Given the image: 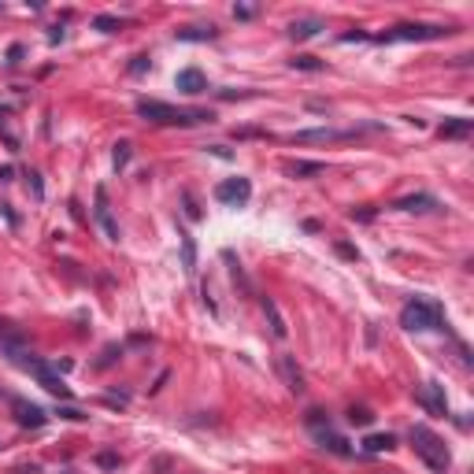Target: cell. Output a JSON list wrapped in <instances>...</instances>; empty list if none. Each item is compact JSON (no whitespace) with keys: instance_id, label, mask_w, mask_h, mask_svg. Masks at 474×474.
I'll use <instances>...</instances> for the list:
<instances>
[{"instance_id":"obj_37","label":"cell","mask_w":474,"mask_h":474,"mask_svg":"<svg viewBox=\"0 0 474 474\" xmlns=\"http://www.w3.org/2000/svg\"><path fill=\"white\" fill-rule=\"evenodd\" d=\"M352 219H360V223H371V219H375V208H356Z\"/></svg>"},{"instance_id":"obj_19","label":"cell","mask_w":474,"mask_h":474,"mask_svg":"<svg viewBox=\"0 0 474 474\" xmlns=\"http://www.w3.org/2000/svg\"><path fill=\"white\" fill-rule=\"evenodd\" d=\"M178 237H182V267H186V275H193L197 271V241L186 230H178Z\"/></svg>"},{"instance_id":"obj_21","label":"cell","mask_w":474,"mask_h":474,"mask_svg":"<svg viewBox=\"0 0 474 474\" xmlns=\"http://www.w3.org/2000/svg\"><path fill=\"white\" fill-rule=\"evenodd\" d=\"M363 449L367 452H389V449H397V437L393 434H367L363 437Z\"/></svg>"},{"instance_id":"obj_20","label":"cell","mask_w":474,"mask_h":474,"mask_svg":"<svg viewBox=\"0 0 474 474\" xmlns=\"http://www.w3.org/2000/svg\"><path fill=\"white\" fill-rule=\"evenodd\" d=\"M319 30H323V23H319V19H300V23L289 26V38H293V41H308V38H315Z\"/></svg>"},{"instance_id":"obj_22","label":"cell","mask_w":474,"mask_h":474,"mask_svg":"<svg viewBox=\"0 0 474 474\" xmlns=\"http://www.w3.org/2000/svg\"><path fill=\"white\" fill-rule=\"evenodd\" d=\"M323 163H315V160H297V163H289V175L293 178H315V175H323Z\"/></svg>"},{"instance_id":"obj_8","label":"cell","mask_w":474,"mask_h":474,"mask_svg":"<svg viewBox=\"0 0 474 474\" xmlns=\"http://www.w3.org/2000/svg\"><path fill=\"white\" fill-rule=\"evenodd\" d=\"M415 404H423L434 415H449V400H445V389L437 382H426L423 389H415Z\"/></svg>"},{"instance_id":"obj_9","label":"cell","mask_w":474,"mask_h":474,"mask_svg":"<svg viewBox=\"0 0 474 474\" xmlns=\"http://www.w3.org/2000/svg\"><path fill=\"white\" fill-rule=\"evenodd\" d=\"M356 138V130H330V126H315V130L293 134V145H326V141H345Z\"/></svg>"},{"instance_id":"obj_26","label":"cell","mask_w":474,"mask_h":474,"mask_svg":"<svg viewBox=\"0 0 474 474\" xmlns=\"http://www.w3.org/2000/svg\"><path fill=\"white\" fill-rule=\"evenodd\" d=\"M93 30H100V34H118V30H123V19H115V15H97Z\"/></svg>"},{"instance_id":"obj_33","label":"cell","mask_w":474,"mask_h":474,"mask_svg":"<svg viewBox=\"0 0 474 474\" xmlns=\"http://www.w3.org/2000/svg\"><path fill=\"white\" fill-rule=\"evenodd\" d=\"M149 67H152L149 56H134V60H130V75H145Z\"/></svg>"},{"instance_id":"obj_1","label":"cell","mask_w":474,"mask_h":474,"mask_svg":"<svg viewBox=\"0 0 474 474\" xmlns=\"http://www.w3.org/2000/svg\"><path fill=\"white\" fill-rule=\"evenodd\" d=\"M138 115L152 126H200V123H215L212 112L204 108H175V104H163V100H138Z\"/></svg>"},{"instance_id":"obj_16","label":"cell","mask_w":474,"mask_h":474,"mask_svg":"<svg viewBox=\"0 0 474 474\" xmlns=\"http://www.w3.org/2000/svg\"><path fill=\"white\" fill-rule=\"evenodd\" d=\"M260 304H263V315H267V323H271V334H275V337H286V334H289V326H286V319H282L278 304H275L271 297H263Z\"/></svg>"},{"instance_id":"obj_17","label":"cell","mask_w":474,"mask_h":474,"mask_svg":"<svg viewBox=\"0 0 474 474\" xmlns=\"http://www.w3.org/2000/svg\"><path fill=\"white\" fill-rule=\"evenodd\" d=\"M175 38L178 41H215L219 30H215V26H178Z\"/></svg>"},{"instance_id":"obj_13","label":"cell","mask_w":474,"mask_h":474,"mask_svg":"<svg viewBox=\"0 0 474 474\" xmlns=\"http://www.w3.org/2000/svg\"><path fill=\"white\" fill-rule=\"evenodd\" d=\"M175 86L182 89V93L197 97V93H204V89H208V78L200 75L197 67H186V71H178V75H175Z\"/></svg>"},{"instance_id":"obj_36","label":"cell","mask_w":474,"mask_h":474,"mask_svg":"<svg viewBox=\"0 0 474 474\" xmlns=\"http://www.w3.org/2000/svg\"><path fill=\"white\" fill-rule=\"evenodd\" d=\"M60 419H71V423H82V419H89L86 412H78V408H60Z\"/></svg>"},{"instance_id":"obj_40","label":"cell","mask_w":474,"mask_h":474,"mask_svg":"<svg viewBox=\"0 0 474 474\" xmlns=\"http://www.w3.org/2000/svg\"><path fill=\"white\" fill-rule=\"evenodd\" d=\"M341 41H345V45H352V41H367V34H363V30H352V34H345Z\"/></svg>"},{"instance_id":"obj_44","label":"cell","mask_w":474,"mask_h":474,"mask_svg":"<svg viewBox=\"0 0 474 474\" xmlns=\"http://www.w3.org/2000/svg\"><path fill=\"white\" fill-rule=\"evenodd\" d=\"M0 182H12V167H0Z\"/></svg>"},{"instance_id":"obj_39","label":"cell","mask_w":474,"mask_h":474,"mask_svg":"<svg viewBox=\"0 0 474 474\" xmlns=\"http://www.w3.org/2000/svg\"><path fill=\"white\" fill-rule=\"evenodd\" d=\"M252 15H256V8H249V4L234 8V19H252Z\"/></svg>"},{"instance_id":"obj_15","label":"cell","mask_w":474,"mask_h":474,"mask_svg":"<svg viewBox=\"0 0 474 474\" xmlns=\"http://www.w3.org/2000/svg\"><path fill=\"white\" fill-rule=\"evenodd\" d=\"M393 208H400V212H434L437 200L430 193H412V197H400Z\"/></svg>"},{"instance_id":"obj_28","label":"cell","mask_w":474,"mask_h":474,"mask_svg":"<svg viewBox=\"0 0 474 474\" xmlns=\"http://www.w3.org/2000/svg\"><path fill=\"white\" fill-rule=\"evenodd\" d=\"M349 423L352 426H371L375 423V412H371V408H349Z\"/></svg>"},{"instance_id":"obj_27","label":"cell","mask_w":474,"mask_h":474,"mask_svg":"<svg viewBox=\"0 0 474 474\" xmlns=\"http://www.w3.org/2000/svg\"><path fill=\"white\" fill-rule=\"evenodd\" d=\"M304 423L312 426V430H326V426H330V415H326L323 408H312V412L304 415Z\"/></svg>"},{"instance_id":"obj_11","label":"cell","mask_w":474,"mask_h":474,"mask_svg":"<svg viewBox=\"0 0 474 474\" xmlns=\"http://www.w3.org/2000/svg\"><path fill=\"white\" fill-rule=\"evenodd\" d=\"M471 130H474V118H460V115L445 118V123L437 126V134H441L445 141H463V138H471Z\"/></svg>"},{"instance_id":"obj_23","label":"cell","mask_w":474,"mask_h":474,"mask_svg":"<svg viewBox=\"0 0 474 474\" xmlns=\"http://www.w3.org/2000/svg\"><path fill=\"white\" fill-rule=\"evenodd\" d=\"M123 360V345H104V352L93 360V371H108L112 363H118Z\"/></svg>"},{"instance_id":"obj_25","label":"cell","mask_w":474,"mask_h":474,"mask_svg":"<svg viewBox=\"0 0 474 474\" xmlns=\"http://www.w3.org/2000/svg\"><path fill=\"white\" fill-rule=\"evenodd\" d=\"M289 67H293V71H326V63L319 56H293V60H289Z\"/></svg>"},{"instance_id":"obj_42","label":"cell","mask_w":474,"mask_h":474,"mask_svg":"<svg viewBox=\"0 0 474 474\" xmlns=\"http://www.w3.org/2000/svg\"><path fill=\"white\" fill-rule=\"evenodd\" d=\"M41 467H38V463H23V467H15L12 474H38Z\"/></svg>"},{"instance_id":"obj_3","label":"cell","mask_w":474,"mask_h":474,"mask_svg":"<svg viewBox=\"0 0 474 474\" xmlns=\"http://www.w3.org/2000/svg\"><path fill=\"white\" fill-rule=\"evenodd\" d=\"M400 326L404 330H445V312L434 300H408L400 308Z\"/></svg>"},{"instance_id":"obj_12","label":"cell","mask_w":474,"mask_h":474,"mask_svg":"<svg viewBox=\"0 0 474 474\" xmlns=\"http://www.w3.org/2000/svg\"><path fill=\"white\" fill-rule=\"evenodd\" d=\"M93 215H97V223L104 226L108 241H118V223L112 219V208H108V193H104V189H97V208H93Z\"/></svg>"},{"instance_id":"obj_5","label":"cell","mask_w":474,"mask_h":474,"mask_svg":"<svg viewBox=\"0 0 474 474\" xmlns=\"http://www.w3.org/2000/svg\"><path fill=\"white\" fill-rule=\"evenodd\" d=\"M15 363H19L23 371H30V375L38 378V382H41L45 389H49L52 397H60V400H71V389L63 386L60 371L52 367V363H45V360H38V356H30V352H26V356H19V360H15Z\"/></svg>"},{"instance_id":"obj_14","label":"cell","mask_w":474,"mask_h":474,"mask_svg":"<svg viewBox=\"0 0 474 474\" xmlns=\"http://www.w3.org/2000/svg\"><path fill=\"white\" fill-rule=\"evenodd\" d=\"M315 437H319V449H326V452H334V456H352V445L345 441L341 434H334L330 426H326V430H315Z\"/></svg>"},{"instance_id":"obj_30","label":"cell","mask_w":474,"mask_h":474,"mask_svg":"<svg viewBox=\"0 0 474 474\" xmlns=\"http://www.w3.org/2000/svg\"><path fill=\"white\" fill-rule=\"evenodd\" d=\"M182 204H186V215H189V219H193V223H197V219H200V215H204V212H200V204H197V197H193V193H189V189H186V193H182Z\"/></svg>"},{"instance_id":"obj_34","label":"cell","mask_w":474,"mask_h":474,"mask_svg":"<svg viewBox=\"0 0 474 474\" xmlns=\"http://www.w3.org/2000/svg\"><path fill=\"white\" fill-rule=\"evenodd\" d=\"M23 56H26V49H23V45H12V49H8V67H19Z\"/></svg>"},{"instance_id":"obj_10","label":"cell","mask_w":474,"mask_h":474,"mask_svg":"<svg viewBox=\"0 0 474 474\" xmlns=\"http://www.w3.org/2000/svg\"><path fill=\"white\" fill-rule=\"evenodd\" d=\"M275 363H278V375H282V378H286V386H289V389H293V393H297V397H300V393H304V389H308V386H304V371H300V367H297V360H293V356H278V360H275Z\"/></svg>"},{"instance_id":"obj_4","label":"cell","mask_w":474,"mask_h":474,"mask_svg":"<svg viewBox=\"0 0 474 474\" xmlns=\"http://www.w3.org/2000/svg\"><path fill=\"white\" fill-rule=\"evenodd\" d=\"M452 34V26H434V23H400L393 26V30H386L382 38V45H389V41H437V38H449Z\"/></svg>"},{"instance_id":"obj_29","label":"cell","mask_w":474,"mask_h":474,"mask_svg":"<svg viewBox=\"0 0 474 474\" xmlns=\"http://www.w3.org/2000/svg\"><path fill=\"white\" fill-rule=\"evenodd\" d=\"M97 467L118 471V467H123V456H118V452H97Z\"/></svg>"},{"instance_id":"obj_32","label":"cell","mask_w":474,"mask_h":474,"mask_svg":"<svg viewBox=\"0 0 474 474\" xmlns=\"http://www.w3.org/2000/svg\"><path fill=\"white\" fill-rule=\"evenodd\" d=\"M334 249H337V256H341V260H352V263L360 260V252H356L349 241H334Z\"/></svg>"},{"instance_id":"obj_43","label":"cell","mask_w":474,"mask_h":474,"mask_svg":"<svg viewBox=\"0 0 474 474\" xmlns=\"http://www.w3.org/2000/svg\"><path fill=\"white\" fill-rule=\"evenodd\" d=\"M49 41H52V45H60V41H63V30H60V26H52V34H49Z\"/></svg>"},{"instance_id":"obj_18","label":"cell","mask_w":474,"mask_h":474,"mask_svg":"<svg viewBox=\"0 0 474 474\" xmlns=\"http://www.w3.org/2000/svg\"><path fill=\"white\" fill-rule=\"evenodd\" d=\"M223 260H226V267H230V278L237 282V286H241L245 289V293H252V282H249V275H245V267H241V260H237L234 256V252L230 249H226L223 252Z\"/></svg>"},{"instance_id":"obj_45","label":"cell","mask_w":474,"mask_h":474,"mask_svg":"<svg viewBox=\"0 0 474 474\" xmlns=\"http://www.w3.org/2000/svg\"><path fill=\"white\" fill-rule=\"evenodd\" d=\"M4 330H8V323H4V319H0V334H4Z\"/></svg>"},{"instance_id":"obj_24","label":"cell","mask_w":474,"mask_h":474,"mask_svg":"<svg viewBox=\"0 0 474 474\" xmlns=\"http://www.w3.org/2000/svg\"><path fill=\"white\" fill-rule=\"evenodd\" d=\"M130 156H134V145H130V141H118V145H115V152H112L115 171H123L126 163H130Z\"/></svg>"},{"instance_id":"obj_38","label":"cell","mask_w":474,"mask_h":474,"mask_svg":"<svg viewBox=\"0 0 474 474\" xmlns=\"http://www.w3.org/2000/svg\"><path fill=\"white\" fill-rule=\"evenodd\" d=\"M208 152H212V156H219V160H234V152L226 149V145H212Z\"/></svg>"},{"instance_id":"obj_31","label":"cell","mask_w":474,"mask_h":474,"mask_svg":"<svg viewBox=\"0 0 474 474\" xmlns=\"http://www.w3.org/2000/svg\"><path fill=\"white\" fill-rule=\"evenodd\" d=\"M26 186H30L34 189V197H45V182H41V175H38V171H26Z\"/></svg>"},{"instance_id":"obj_41","label":"cell","mask_w":474,"mask_h":474,"mask_svg":"<svg viewBox=\"0 0 474 474\" xmlns=\"http://www.w3.org/2000/svg\"><path fill=\"white\" fill-rule=\"evenodd\" d=\"M152 471H156V474H163V471H171V460H167V456H160V460L152 463Z\"/></svg>"},{"instance_id":"obj_6","label":"cell","mask_w":474,"mask_h":474,"mask_svg":"<svg viewBox=\"0 0 474 474\" xmlns=\"http://www.w3.org/2000/svg\"><path fill=\"white\" fill-rule=\"evenodd\" d=\"M249 197H252V182L249 178H226V182H219V186H215V200H219V204L241 208V204H249Z\"/></svg>"},{"instance_id":"obj_7","label":"cell","mask_w":474,"mask_h":474,"mask_svg":"<svg viewBox=\"0 0 474 474\" xmlns=\"http://www.w3.org/2000/svg\"><path fill=\"white\" fill-rule=\"evenodd\" d=\"M12 412H15V423L30 426V430H41L49 423V412L41 404H30V400H19V397H12Z\"/></svg>"},{"instance_id":"obj_35","label":"cell","mask_w":474,"mask_h":474,"mask_svg":"<svg viewBox=\"0 0 474 474\" xmlns=\"http://www.w3.org/2000/svg\"><path fill=\"white\" fill-rule=\"evenodd\" d=\"M219 97L223 100H245V97H252V89H219Z\"/></svg>"},{"instance_id":"obj_2","label":"cell","mask_w":474,"mask_h":474,"mask_svg":"<svg viewBox=\"0 0 474 474\" xmlns=\"http://www.w3.org/2000/svg\"><path fill=\"white\" fill-rule=\"evenodd\" d=\"M408 441H412V449H415V456L426 463L434 474H445L452 467V452H449V445L437 437L430 426H412V434H408Z\"/></svg>"}]
</instances>
